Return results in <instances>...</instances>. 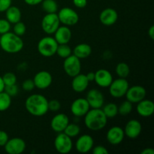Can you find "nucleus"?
<instances>
[{
	"instance_id": "nucleus-23",
	"label": "nucleus",
	"mask_w": 154,
	"mask_h": 154,
	"mask_svg": "<svg viewBox=\"0 0 154 154\" xmlns=\"http://www.w3.org/2000/svg\"><path fill=\"white\" fill-rule=\"evenodd\" d=\"M89 81L87 80L86 75L78 74L76 76L73 77L72 82V87L76 93H82L85 91L89 86Z\"/></svg>"
},
{
	"instance_id": "nucleus-14",
	"label": "nucleus",
	"mask_w": 154,
	"mask_h": 154,
	"mask_svg": "<svg viewBox=\"0 0 154 154\" xmlns=\"http://www.w3.org/2000/svg\"><path fill=\"white\" fill-rule=\"evenodd\" d=\"M87 102L91 108H102L104 105V96L101 91L92 89L87 93L86 97Z\"/></svg>"
},
{
	"instance_id": "nucleus-24",
	"label": "nucleus",
	"mask_w": 154,
	"mask_h": 154,
	"mask_svg": "<svg viewBox=\"0 0 154 154\" xmlns=\"http://www.w3.org/2000/svg\"><path fill=\"white\" fill-rule=\"evenodd\" d=\"M72 53L75 57L79 58L80 60H82V59H86L90 57L92 53V48L88 44H79L74 48Z\"/></svg>"
},
{
	"instance_id": "nucleus-21",
	"label": "nucleus",
	"mask_w": 154,
	"mask_h": 154,
	"mask_svg": "<svg viewBox=\"0 0 154 154\" xmlns=\"http://www.w3.org/2000/svg\"><path fill=\"white\" fill-rule=\"evenodd\" d=\"M136 110L138 114L143 117H148L154 113V103L149 99H143L138 102Z\"/></svg>"
},
{
	"instance_id": "nucleus-12",
	"label": "nucleus",
	"mask_w": 154,
	"mask_h": 154,
	"mask_svg": "<svg viewBox=\"0 0 154 154\" xmlns=\"http://www.w3.org/2000/svg\"><path fill=\"white\" fill-rule=\"evenodd\" d=\"M35 87L39 90H45L51 85L53 81L52 75L47 71H40L33 78Z\"/></svg>"
},
{
	"instance_id": "nucleus-36",
	"label": "nucleus",
	"mask_w": 154,
	"mask_h": 154,
	"mask_svg": "<svg viewBox=\"0 0 154 154\" xmlns=\"http://www.w3.org/2000/svg\"><path fill=\"white\" fill-rule=\"evenodd\" d=\"M4 91L7 94H8L11 97H12V96H15L17 95L19 90H18V87L16 84H13V85L5 86Z\"/></svg>"
},
{
	"instance_id": "nucleus-45",
	"label": "nucleus",
	"mask_w": 154,
	"mask_h": 154,
	"mask_svg": "<svg viewBox=\"0 0 154 154\" xmlns=\"http://www.w3.org/2000/svg\"><path fill=\"white\" fill-rule=\"evenodd\" d=\"M148 35L149 36H150V38L152 39V40H153L154 39V26H151L150 27V29H149L148 30Z\"/></svg>"
},
{
	"instance_id": "nucleus-41",
	"label": "nucleus",
	"mask_w": 154,
	"mask_h": 154,
	"mask_svg": "<svg viewBox=\"0 0 154 154\" xmlns=\"http://www.w3.org/2000/svg\"><path fill=\"white\" fill-rule=\"evenodd\" d=\"M8 139V135L7 134V132L3 130H0V146L4 147Z\"/></svg>"
},
{
	"instance_id": "nucleus-34",
	"label": "nucleus",
	"mask_w": 154,
	"mask_h": 154,
	"mask_svg": "<svg viewBox=\"0 0 154 154\" xmlns=\"http://www.w3.org/2000/svg\"><path fill=\"white\" fill-rule=\"evenodd\" d=\"M14 33L16 34L18 36H23L26 33V25L23 22L19 21V22L14 23Z\"/></svg>"
},
{
	"instance_id": "nucleus-1",
	"label": "nucleus",
	"mask_w": 154,
	"mask_h": 154,
	"mask_svg": "<svg viewBox=\"0 0 154 154\" xmlns=\"http://www.w3.org/2000/svg\"><path fill=\"white\" fill-rule=\"evenodd\" d=\"M25 108L32 115L35 117H42L49 111L48 100L42 95H31L26 99Z\"/></svg>"
},
{
	"instance_id": "nucleus-9",
	"label": "nucleus",
	"mask_w": 154,
	"mask_h": 154,
	"mask_svg": "<svg viewBox=\"0 0 154 154\" xmlns=\"http://www.w3.org/2000/svg\"><path fill=\"white\" fill-rule=\"evenodd\" d=\"M60 22L57 13L47 14L42 21V27L43 31L48 35L54 34L60 27Z\"/></svg>"
},
{
	"instance_id": "nucleus-31",
	"label": "nucleus",
	"mask_w": 154,
	"mask_h": 154,
	"mask_svg": "<svg viewBox=\"0 0 154 154\" xmlns=\"http://www.w3.org/2000/svg\"><path fill=\"white\" fill-rule=\"evenodd\" d=\"M80 131H81V129L78 125L75 124V123H69L63 132H64L66 135L72 138L78 136L80 133Z\"/></svg>"
},
{
	"instance_id": "nucleus-28",
	"label": "nucleus",
	"mask_w": 154,
	"mask_h": 154,
	"mask_svg": "<svg viewBox=\"0 0 154 154\" xmlns=\"http://www.w3.org/2000/svg\"><path fill=\"white\" fill-rule=\"evenodd\" d=\"M11 105V97L5 91L0 93V111L8 109Z\"/></svg>"
},
{
	"instance_id": "nucleus-40",
	"label": "nucleus",
	"mask_w": 154,
	"mask_h": 154,
	"mask_svg": "<svg viewBox=\"0 0 154 154\" xmlns=\"http://www.w3.org/2000/svg\"><path fill=\"white\" fill-rule=\"evenodd\" d=\"M12 0H0V12H5L11 5Z\"/></svg>"
},
{
	"instance_id": "nucleus-32",
	"label": "nucleus",
	"mask_w": 154,
	"mask_h": 154,
	"mask_svg": "<svg viewBox=\"0 0 154 154\" xmlns=\"http://www.w3.org/2000/svg\"><path fill=\"white\" fill-rule=\"evenodd\" d=\"M132 111V103L126 100L122 102L118 107V114L122 116H126L130 114Z\"/></svg>"
},
{
	"instance_id": "nucleus-8",
	"label": "nucleus",
	"mask_w": 154,
	"mask_h": 154,
	"mask_svg": "<svg viewBox=\"0 0 154 154\" xmlns=\"http://www.w3.org/2000/svg\"><path fill=\"white\" fill-rule=\"evenodd\" d=\"M57 15H58L60 23L64 24L67 26L75 25L78 23L79 20V16L78 13L72 8L68 7L60 9Z\"/></svg>"
},
{
	"instance_id": "nucleus-6",
	"label": "nucleus",
	"mask_w": 154,
	"mask_h": 154,
	"mask_svg": "<svg viewBox=\"0 0 154 154\" xmlns=\"http://www.w3.org/2000/svg\"><path fill=\"white\" fill-rule=\"evenodd\" d=\"M54 147L58 153L62 154L69 153L73 147L72 138L64 132H60L54 140Z\"/></svg>"
},
{
	"instance_id": "nucleus-30",
	"label": "nucleus",
	"mask_w": 154,
	"mask_h": 154,
	"mask_svg": "<svg viewBox=\"0 0 154 154\" xmlns=\"http://www.w3.org/2000/svg\"><path fill=\"white\" fill-rule=\"evenodd\" d=\"M56 54L61 58L66 59L72 54V48L68 45V44L58 45Z\"/></svg>"
},
{
	"instance_id": "nucleus-44",
	"label": "nucleus",
	"mask_w": 154,
	"mask_h": 154,
	"mask_svg": "<svg viewBox=\"0 0 154 154\" xmlns=\"http://www.w3.org/2000/svg\"><path fill=\"white\" fill-rule=\"evenodd\" d=\"M86 77H87V80L89 81V82H91V81H93L95 79V72H90L89 73H87L86 75Z\"/></svg>"
},
{
	"instance_id": "nucleus-22",
	"label": "nucleus",
	"mask_w": 154,
	"mask_h": 154,
	"mask_svg": "<svg viewBox=\"0 0 154 154\" xmlns=\"http://www.w3.org/2000/svg\"><path fill=\"white\" fill-rule=\"evenodd\" d=\"M54 34V39L58 45L68 44L72 39V31L67 26H60Z\"/></svg>"
},
{
	"instance_id": "nucleus-15",
	"label": "nucleus",
	"mask_w": 154,
	"mask_h": 154,
	"mask_svg": "<svg viewBox=\"0 0 154 154\" xmlns=\"http://www.w3.org/2000/svg\"><path fill=\"white\" fill-rule=\"evenodd\" d=\"M94 146V140L90 135H83L78 138L75 147L78 152L81 153H87L92 150Z\"/></svg>"
},
{
	"instance_id": "nucleus-43",
	"label": "nucleus",
	"mask_w": 154,
	"mask_h": 154,
	"mask_svg": "<svg viewBox=\"0 0 154 154\" xmlns=\"http://www.w3.org/2000/svg\"><path fill=\"white\" fill-rule=\"evenodd\" d=\"M42 1H43V0H24L26 4L31 6L38 5H39L40 3H42Z\"/></svg>"
},
{
	"instance_id": "nucleus-25",
	"label": "nucleus",
	"mask_w": 154,
	"mask_h": 154,
	"mask_svg": "<svg viewBox=\"0 0 154 154\" xmlns=\"http://www.w3.org/2000/svg\"><path fill=\"white\" fill-rule=\"evenodd\" d=\"M5 12L6 20L10 23L14 24L21 20V17H22L21 11L16 6L11 5Z\"/></svg>"
},
{
	"instance_id": "nucleus-35",
	"label": "nucleus",
	"mask_w": 154,
	"mask_h": 154,
	"mask_svg": "<svg viewBox=\"0 0 154 154\" xmlns=\"http://www.w3.org/2000/svg\"><path fill=\"white\" fill-rule=\"evenodd\" d=\"M11 23L6 19H0V35L10 32Z\"/></svg>"
},
{
	"instance_id": "nucleus-37",
	"label": "nucleus",
	"mask_w": 154,
	"mask_h": 154,
	"mask_svg": "<svg viewBox=\"0 0 154 154\" xmlns=\"http://www.w3.org/2000/svg\"><path fill=\"white\" fill-rule=\"evenodd\" d=\"M61 108V104L57 99H53V100L48 101V110L56 112L58 111Z\"/></svg>"
},
{
	"instance_id": "nucleus-5",
	"label": "nucleus",
	"mask_w": 154,
	"mask_h": 154,
	"mask_svg": "<svg viewBox=\"0 0 154 154\" xmlns=\"http://www.w3.org/2000/svg\"><path fill=\"white\" fill-rule=\"evenodd\" d=\"M109 93L114 98H121L126 95L129 85L126 78H119L113 80L109 87Z\"/></svg>"
},
{
	"instance_id": "nucleus-39",
	"label": "nucleus",
	"mask_w": 154,
	"mask_h": 154,
	"mask_svg": "<svg viewBox=\"0 0 154 154\" xmlns=\"http://www.w3.org/2000/svg\"><path fill=\"white\" fill-rule=\"evenodd\" d=\"M93 154H108V150L105 148L104 146L98 145L93 147Z\"/></svg>"
},
{
	"instance_id": "nucleus-48",
	"label": "nucleus",
	"mask_w": 154,
	"mask_h": 154,
	"mask_svg": "<svg viewBox=\"0 0 154 154\" xmlns=\"http://www.w3.org/2000/svg\"><path fill=\"white\" fill-rule=\"evenodd\" d=\"M0 37H1V35H0Z\"/></svg>"
},
{
	"instance_id": "nucleus-26",
	"label": "nucleus",
	"mask_w": 154,
	"mask_h": 154,
	"mask_svg": "<svg viewBox=\"0 0 154 154\" xmlns=\"http://www.w3.org/2000/svg\"><path fill=\"white\" fill-rule=\"evenodd\" d=\"M102 111L108 119H112L118 114V106L115 103H108L103 105Z\"/></svg>"
},
{
	"instance_id": "nucleus-13",
	"label": "nucleus",
	"mask_w": 154,
	"mask_h": 154,
	"mask_svg": "<svg viewBox=\"0 0 154 154\" xmlns=\"http://www.w3.org/2000/svg\"><path fill=\"white\" fill-rule=\"evenodd\" d=\"M90 109V107L87 99L84 98H78L75 99L71 105V111L72 114L77 117L84 116Z\"/></svg>"
},
{
	"instance_id": "nucleus-2",
	"label": "nucleus",
	"mask_w": 154,
	"mask_h": 154,
	"mask_svg": "<svg viewBox=\"0 0 154 154\" xmlns=\"http://www.w3.org/2000/svg\"><path fill=\"white\" fill-rule=\"evenodd\" d=\"M84 124L87 129L92 131H99L105 127L108 118L102 108H92L84 115Z\"/></svg>"
},
{
	"instance_id": "nucleus-38",
	"label": "nucleus",
	"mask_w": 154,
	"mask_h": 154,
	"mask_svg": "<svg viewBox=\"0 0 154 154\" xmlns=\"http://www.w3.org/2000/svg\"><path fill=\"white\" fill-rule=\"evenodd\" d=\"M35 87L34 81L32 79L25 80L22 84V88L25 91H32V90H34Z\"/></svg>"
},
{
	"instance_id": "nucleus-46",
	"label": "nucleus",
	"mask_w": 154,
	"mask_h": 154,
	"mask_svg": "<svg viewBox=\"0 0 154 154\" xmlns=\"http://www.w3.org/2000/svg\"><path fill=\"white\" fill-rule=\"evenodd\" d=\"M141 154H154V150L153 148H145L141 151Z\"/></svg>"
},
{
	"instance_id": "nucleus-42",
	"label": "nucleus",
	"mask_w": 154,
	"mask_h": 154,
	"mask_svg": "<svg viewBox=\"0 0 154 154\" xmlns=\"http://www.w3.org/2000/svg\"><path fill=\"white\" fill-rule=\"evenodd\" d=\"M72 2L74 5L78 8H84L87 5V0H72Z\"/></svg>"
},
{
	"instance_id": "nucleus-11",
	"label": "nucleus",
	"mask_w": 154,
	"mask_h": 154,
	"mask_svg": "<svg viewBox=\"0 0 154 154\" xmlns=\"http://www.w3.org/2000/svg\"><path fill=\"white\" fill-rule=\"evenodd\" d=\"M4 147L5 150L8 154H20L25 150L26 143L22 138H13L8 139Z\"/></svg>"
},
{
	"instance_id": "nucleus-7",
	"label": "nucleus",
	"mask_w": 154,
	"mask_h": 154,
	"mask_svg": "<svg viewBox=\"0 0 154 154\" xmlns=\"http://www.w3.org/2000/svg\"><path fill=\"white\" fill-rule=\"evenodd\" d=\"M63 69L66 75L71 78L76 76L80 74L81 70V60L72 54L69 57L65 59L63 63Z\"/></svg>"
},
{
	"instance_id": "nucleus-3",
	"label": "nucleus",
	"mask_w": 154,
	"mask_h": 154,
	"mask_svg": "<svg viewBox=\"0 0 154 154\" xmlns=\"http://www.w3.org/2000/svg\"><path fill=\"white\" fill-rule=\"evenodd\" d=\"M24 43L20 36L17 35L14 32H6L1 35L0 47L8 54H17L22 51Z\"/></svg>"
},
{
	"instance_id": "nucleus-29",
	"label": "nucleus",
	"mask_w": 154,
	"mask_h": 154,
	"mask_svg": "<svg viewBox=\"0 0 154 154\" xmlns=\"http://www.w3.org/2000/svg\"><path fill=\"white\" fill-rule=\"evenodd\" d=\"M115 71L119 78H126L130 73V68L126 63H120L116 66Z\"/></svg>"
},
{
	"instance_id": "nucleus-33",
	"label": "nucleus",
	"mask_w": 154,
	"mask_h": 154,
	"mask_svg": "<svg viewBox=\"0 0 154 154\" xmlns=\"http://www.w3.org/2000/svg\"><path fill=\"white\" fill-rule=\"evenodd\" d=\"M2 78L5 86L13 85V84H16L17 83L16 75L12 72H7Z\"/></svg>"
},
{
	"instance_id": "nucleus-27",
	"label": "nucleus",
	"mask_w": 154,
	"mask_h": 154,
	"mask_svg": "<svg viewBox=\"0 0 154 154\" xmlns=\"http://www.w3.org/2000/svg\"><path fill=\"white\" fill-rule=\"evenodd\" d=\"M42 8L47 14L57 13L58 11V4L55 0H43Z\"/></svg>"
},
{
	"instance_id": "nucleus-47",
	"label": "nucleus",
	"mask_w": 154,
	"mask_h": 154,
	"mask_svg": "<svg viewBox=\"0 0 154 154\" xmlns=\"http://www.w3.org/2000/svg\"><path fill=\"white\" fill-rule=\"evenodd\" d=\"M4 89H5V84L4 82H3L2 78L0 76V93L4 91Z\"/></svg>"
},
{
	"instance_id": "nucleus-16",
	"label": "nucleus",
	"mask_w": 154,
	"mask_h": 154,
	"mask_svg": "<svg viewBox=\"0 0 154 154\" xmlns=\"http://www.w3.org/2000/svg\"><path fill=\"white\" fill-rule=\"evenodd\" d=\"M124 134L126 137L131 139H135L141 133L142 126L141 123L137 120H131L125 126Z\"/></svg>"
},
{
	"instance_id": "nucleus-18",
	"label": "nucleus",
	"mask_w": 154,
	"mask_h": 154,
	"mask_svg": "<svg viewBox=\"0 0 154 154\" xmlns=\"http://www.w3.org/2000/svg\"><path fill=\"white\" fill-rule=\"evenodd\" d=\"M94 81L99 87L103 88L108 87L113 81L112 75L106 69H99L95 72Z\"/></svg>"
},
{
	"instance_id": "nucleus-4",
	"label": "nucleus",
	"mask_w": 154,
	"mask_h": 154,
	"mask_svg": "<svg viewBox=\"0 0 154 154\" xmlns=\"http://www.w3.org/2000/svg\"><path fill=\"white\" fill-rule=\"evenodd\" d=\"M58 43L54 37L46 36L41 39L38 43V51L42 56L45 57H51L56 54Z\"/></svg>"
},
{
	"instance_id": "nucleus-19",
	"label": "nucleus",
	"mask_w": 154,
	"mask_h": 154,
	"mask_svg": "<svg viewBox=\"0 0 154 154\" xmlns=\"http://www.w3.org/2000/svg\"><path fill=\"white\" fill-rule=\"evenodd\" d=\"M69 123V119L66 114H58L54 116L51 122V126L54 132L60 133L65 130Z\"/></svg>"
},
{
	"instance_id": "nucleus-10",
	"label": "nucleus",
	"mask_w": 154,
	"mask_h": 154,
	"mask_svg": "<svg viewBox=\"0 0 154 154\" xmlns=\"http://www.w3.org/2000/svg\"><path fill=\"white\" fill-rule=\"evenodd\" d=\"M125 96L126 97V99L132 104L138 103L145 98L146 90L142 86H132L129 87Z\"/></svg>"
},
{
	"instance_id": "nucleus-20",
	"label": "nucleus",
	"mask_w": 154,
	"mask_h": 154,
	"mask_svg": "<svg viewBox=\"0 0 154 154\" xmlns=\"http://www.w3.org/2000/svg\"><path fill=\"white\" fill-rule=\"evenodd\" d=\"M100 22L105 26H112L118 20V14L117 11L111 8H105L99 15Z\"/></svg>"
},
{
	"instance_id": "nucleus-17",
	"label": "nucleus",
	"mask_w": 154,
	"mask_h": 154,
	"mask_svg": "<svg viewBox=\"0 0 154 154\" xmlns=\"http://www.w3.org/2000/svg\"><path fill=\"white\" fill-rule=\"evenodd\" d=\"M124 130L120 126H113L107 132V140L112 145H118L123 141Z\"/></svg>"
}]
</instances>
